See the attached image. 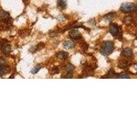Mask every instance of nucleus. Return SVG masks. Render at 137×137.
I'll list each match as a JSON object with an SVG mask.
<instances>
[{
	"mask_svg": "<svg viewBox=\"0 0 137 137\" xmlns=\"http://www.w3.org/2000/svg\"><path fill=\"white\" fill-rule=\"evenodd\" d=\"M113 50H114V43L113 42L108 41L104 43L101 49V53L104 56H108L113 51Z\"/></svg>",
	"mask_w": 137,
	"mask_h": 137,
	"instance_id": "nucleus-1",
	"label": "nucleus"
},
{
	"mask_svg": "<svg viewBox=\"0 0 137 137\" xmlns=\"http://www.w3.org/2000/svg\"><path fill=\"white\" fill-rule=\"evenodd\" d=\"M137 10V6L132 3H126L121 5L120 10L123 13H130Z\"/></svg>",
	"mask_w": 137,
	"mask_h": 137,
	"instance_id": "nucleus-2",
	"label": "nucleus"
},
{
	"mask_svg": "<svg viewBox=\"0 0 137 137\" xmlns=\"http://www.w3.org/2000/svg\"><path fill=\"white\" fill-rule=\"evenodd\" d=\"M109 31L110 34H111L113 36L117 37V36H119V35L120 34V27H119L117 24L110 23L109 27Z\"/></svg>",
	"mask_w": 137,
	"mask_h": 137,
	"instance_id": "nucleus-3",
	"label": "nucleus"
},
{
	"mask_svg": "<svg viewBox=\"0 0 137 137\" xmlns=\"http://www.w3.org/2000/svg\"><path fill=\"white\" fill-rule=\"evenodd\" d=\"M1 51H3L4 54H9L10 52L11 47L9 44L5 43H3L1 45Z\"/></svg>",
	"mask_w": 137,
	"mask_h": 137,
	"instance_id": "nucleus-4",
	"label": "nucleus"
},
{
	"mask_svg": "<svg viewBox=\"0 0 137 137\" xmlns=\"http://www.w3.org/2000/svg\"><path fill=\"white\" fill-rule=\"evenodd\" d=\"M69 35L73 39H79V38H80L82 37L81 34L79 32H77V30H72L71 32H69Z\"/></svg>",
	"mask_w": 137,
	"mask_h": 137,
	"instance_id": "nucleus-5",
	"label": "nucleus"
},
{
	"mask_svg": "<svg viewBox=\"0 0 137 137\" xmlns=\"http://www.w3.org/2000/svg\"><path fill=\"white\" fill-rule=\"evenodd\" d=\"M132 54V50L130 48H126L122 51V55L125 57H131Z\"/></svg>",
	"mask_w": 137,
	"mask_h": 137,
	"instance_id": "nucleus-6",
	"label": "nucleus"
},
{
	"mask_svg": "<svg viewBox=\"0 0 137 137\" xmlns=\"http://www.w3.org/2000/svg\"><path fill=\"white\" fill-rule=\"evenodd\" d=\"M56 56L60 59H66L68 58L69 54L66 51H60L56 54Z\"/></svg>",
	"mask_w": 137,
	"mask_h": 137,
	"instance_id": "nucleus-7",
	"label": "nucleus"
},
{
	"mask_svg": "<svg viewBox=\"0 0 137 137\" xmlns=\"http://www.w3.org/2000/svg\"><path fill=\"white\" fill-rule=\"evenodd\" d=\"M58 6L61 9H65L66 6V0H59L58 1Z\"/></svg>",
	"mask_w": 137,
	"mask_h": 137,
	"instance_id": "nucleus-8",
	"label": "nucleus"
},
{
	"mask_svg": "<svg viewBox=\"0 0 137 137\" xmlns=\"http://www.w3.org/2000/svg\"><path fill=\"white\" fill-rule=\"evenodd\" d=\"M63 45L64 47L66 48V49H72L73 47V43L71 42V41H65L64 43H63Z\"/></svg>",
	"mask_w": 137,
	"mask_h": 137,
	"instance_id": "nucleus-9",
	"label": "nucleus"
},
{
	"mask_svg": "<svg viewBox=\"0 0 137 137\" xmlns=\"http://www.w3.org/2000/svg\"><path fill=\"white\" fill-rule=\"evenodd\" d=\"M6 69H7V67L5 65V64L0 63V76H2L5 73Z\"/></svg>",
	"mask_w": 137,
	"mask_h": 137,
	"instance_id": "nucleus-10",
	"label": "nucleus"
},
{
	"mask_svg": "<svg viewBox=\"0 0 137 137\" xmlns=\"http://www.w3.org/2000/svg\"><path fill=\"white\" fill-rule=\"evenodd\" d=\"M74 69H75V67H74V66L73 65H71L70 63H68L66 66V71H68V72H72V71L74 70Z\"/></svg>",
	"mask_w": 137,
	"mask_h": 137,
	"instance_id": "nucleus-11",
	"label": "nucleus"
},
{
	"mask_svg": "<svg viewBox=\"0 0 137 137\" xmlns=\"http://www.w3.org/2000/svg\"><path fill=\"white\" fill-rule=\"evenodd\" d=\"M115 15V12H111V13H108V15H106L105 16V18L106 19H108V20H111L114 18V16Z\"/></svg>",
	"mask_w": 137,
	"mask_h": 137,
	"instance_id": "nucleus-12",
	"label": "nucleus"
},
{
	"mask_svg": "<svg viewBox=\"0 0 137 137\" xmlns=\"http://www.w3.org/2000/svg\"><path fill=\"white\" fill-rule=\"evenodd\" d=\"M40 69H41V66H36L34 67L32 69L31 73H32V74H34V75H35V74H36V73H38Z\"/></svg>",
	"mask_w": 137,
	"mask_h": 137,
	"instance_id": "nucleus-13",
	"label": "nucleus"
},
{
	"mask_svg": "<svg viewBox=\"0 0 137 137\" xmlns=\"http://www.w3.org/2000/svg\"><path fill=\"white\" fill-rule=\"evenodd\" d=\"M119 78H130V76L127 73H122L118 76Z\"/></svg>",
	"mask_w": 137,
	"mask_h": 137,
	"instance_id": "nucleus-14",
	"label": "nucleus"
},
{
	"mask_svg": "<svg viewBox=\"0 0 137 137\" xmlns=\"http://www.w3.org/2000/svg\"><path fill=\"white\" fill-rule=\"evenodd\" d=\"M109 76H108V77H114V76H115V72H114V71H112V70H110L109 72Z\"/></svg>",
	"mask_w": 137,
	"mask_h": 137,
	"instance_id": "nucleus-15",
	"label": "nucleus"
}]
</instances>
